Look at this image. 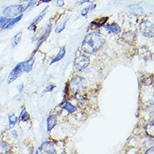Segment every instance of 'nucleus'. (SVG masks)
<instances>
[{
  "instance_id": "nucleus-29",
  "label": "nucleus",
  "mask_w": 154,
  "mask_h": 154,
  "mask_svg": "<svg viewBox=\"0 0 154 154\" xmlns=\"http://www.w3.org/2000/svg\"><path fill=\"white\" fill-rule=\"evenodd\" d=\"M95 1H98V0H82V2L80 3V4H85V3H93V2H95Z\"/></svg>"
},
{
  "instance_id": "nucleus-15",
  "label": "nucleus",
  "mask_w": 154,
  "mask_h": 154,
  "mask_svg": "<svg viewBox=\"0 0 154 154\" xmlns=\"http://www.w3.org/2000/svg\"><path fill=\"white\" fill-rule=\"evenodd\" d=\"M139 54H140V56L142 57V58L145 59V60H148L152 57L151 51L146 47H145V46L140 47V49H139Z\"/></svg>"
},
{
  "instance_id": "nucleus-25",
  "label": "nucleus",
  "mask_w": 154,
  "mask_h": 154,
  "mask_svg": "<svg viewBox=\"0 0 154 154\" xmlns=\"http://www.w3.org/2000/svg\"><path fill=\"white\" fill-rule=\"evenodd\" d=\"M67 20H68V18H67L65 20L63 21V22H62V23H61V24H60V25L56 28V29H55V32H56V33H61L63 30H64L65 27H66V25H67Z\"/></svg>"
},
{
  "instance_id": "nucleus-20",
  "label": "nucleus",
  "mask_w": 154,
  "mask_h": 154,
  "mask_svg": "<svg viewBox=\"0 0 154 154\" xmlns=\"http://www.w3.org/2000/svg\"><path fill=\"white\" fill-rule=\"evenodd\" d=\"M22 35H23V33L20 31V32L17 33L16 35L12 38V40H11V45H12V47H15V46L19 45V43L20 42L21 39H22Z\"/></svg>"
},
{
  "instance_id": "nucleus-10",
  "label": "nucleus",
  "mask_w": 154,
  "mask_h": 154,
  "mask_svg": "<svg viewBox=\"0 0 154 154\" xmlns=\"http://www.w3.org/2000/svg\"><path fill=\"white\" fill-rule=\"evenodd\" d=\"M109 18L107 16L101 17L100 19H96L94 21H92L90 23V26H92L94 29L96 28H100L101 26H104V24H106V22L108 21Z\"/></svg>"
},
{
  "instance_id": "nucleus-6",
  "label": "nucleus",
  "mask_w": 154,
  "mask_h": 154,
  "mask_svg": "<svg viewBox=\"0 0 154 154\" xmlns=\"http://www.w3.org/2000/svg\"><path fill=\"white\" fill-rule=\"evenodd\" d=\"M24 72V70H23V67H22V65H21V63H18L15 67L13 68V70L11 71V72L9 73L8 78V83L10 84L11 83H13L14 81H15Z\"/></svg>"
},
{
  "instance_id": "nucleus-21",
  "label": "nucleus",
  "mask_w": 154,
  "mask_h": 154,
  "mask_svg": "<svg viewBox=\"0 0 154 154\" xmlns=\"http://www.w3.org/2000/svg\"><path fill=\"white\" fill-rule=\"evenodd\" d=\"M96 8V4H91L90 5H88V7L86 8H84L83 9H82V11H81V15L83 17H86L87 16V14L89 12H92L94 8Z\"/></svg>"
},
{
  "instance_id": "nucleus-19",
  "label": "nucleus",
  "mask_w": 154,
  "mask_h": 154,
  "mask_svg": "<svg viewBox=\"0 0 154 154\" xmlns=\"http://www.w3.org/2000/svg\"><path fill=\"white\" fill-rule=\"evenodd\" d=\"M63 109H64L68 113H73L77 110V107L74 106L73 104H72L70 102H64V104H63Z\"/></svg>"
},
{
  "instance_id": "nucleus-17",
  "label": "nucleus",
  "mask_w": 154,
  "mask_h": 154,
  "mask_svg": "<svg viewBox=\"0 0 154 154\" xmlns=\"http://www.w3.org/2000/svg\"><path fill=\"white\" fill-rule=\"evenodd\" d=\"M22 18H23V14H20V15L15 17V18H12V20H10V22H9L8 25L5 26L4 29H12L13 27H14V26L16 25V24L19 22V21H20L21 20H22Z\"/></svg>"
},
{
  "instance_id": "nucleus-22",
  "label": "nucleus",
  "mask_w": 154,
  "mask_h": 154,
  "mask_svg": "<svg viewBox=\"0 0 154 154\" xmlns=\"http://www.w3.org/2000/svg\"><path fill=\"white\" fill-rule=\"evenodd\" d=\"M11 20H12V18H8L5 16L0 17V29H4L5 26L8 25Z\"/></svg>"
},
{
  "instance_id": "nucleus-5",
  "label": "nucleus",
  "mask_w": 154,
  "mask_h": 154,
  "mask_svg": "<svg viewBox=\"0 0 154 154\" xmlns=\"http://www.w3.org/2000/svg\"><path fill=\"white\" fill-rule=\"evenodd\" d=\"M83 79L79 76H76L70 81V91L73 94H76L81 89L84 88V85L83 84Z\"/></svg>"
},
{
  "instance_id": "nucleus-23",
  "label": "nucleus",
  "mask_w": 154,
  "mask_h": 154,
  "mask_svg": "<svg viewBox=\"0 0 154 154\" xmlns=\"http://www.w3.org/2000/svg\"><path fill=\"white\" fill-rule=\"evenodd\" d=\"M19 120V117L15 116L14 114H12L10 116H8V122H9V127L12 128L14 125H16L17 121Z\"/></svg>"
},
{
  "instance_id": "nucleus-31",
  "label": "nucleus",
  "mask_w": 154,
  "mask_h": 154,
  "mask_svg": "<svg viewBox=\"0 0 154 154\" xmlns=\"http://www.w3.org/2000/svg\"><path fill=\"white\" fill-rule=\"evenodd\" d=\"M153 150H154L153 146H152V147H151L150 149H148V150L146 151V152H145V153H146V154H149V153H153Z\"/></svg>"
},
{
  "instance_id": "nucleus-7",
  "label": "nucleus",
  "mask_w": 154,
  "mask_h": 154,
  "mask_svg": "<svg viewBox=\"0 0 154 154\" xmlns=\"http://www.w3.org/2000/svg\"><path fill=\"white\" fill-rule=\"evenodd\" d=\"M40 151L42 153L47 154H56L57 151L55 149L54 146L49 142H45L42 144V146L40 147Z\"/></svg>"
},
{
  "instance_id": "nucleus-1",
  "label": "nucleus",
  "mask_w": 154,
  "mask_h": 154,
  "mask_svg": "<svg viewBox=\"0 0 154 154\" xmlns=\"http://www.w3.org/2000/svg\"><path fill=\"white\" fill-rule=\"evenodd\" d=\"M104 44V39L100 33L92 32L84 37L81 45V49L85 53L93 54L100 50Z\"/></svg>"
},
{
  "instance_id": "nucleus-24",
  "label": "nucleus",
  "mask_w": 154,
  "mask_h": 154,
  "mask_svg": "<svg viewBox=\"0 0 154 154\" xmlns=\"http://www.w3.org/2000/svg\"><path fill=\"white\" fill-rule=\"evenodd\" d=\"M20 119L21 121H24V122L30 120V116L29 115V113L26 111V109H22L20 115Z\"/></svg>"
},
{
  "instance_id": "nucleus-32",
  "label": "nucleus",
  "mask_w": 154,
  "mask_h": 154,
  "mask_svg": "<svg viewBox=\"0 0 154 154\" xmlns=\"http://www.w3.org/2000/svg\"><path fill=\"white\" fill-rule=\"evenodd\" d=\"M51 0H41L39 3L41 4V3H49V2H51Z\"/></svg>"
},
{
  "instance_id": "nucleus-34",
  "label": "nucleus",
  "mask_w": 154,
  "mask_h": 154,
  "mask_svg": "<svg viewBox=\"0 0 154 154\" xmlns=\"http://www.w3.org/2000/svg\"><path fill=\"white\" fill-rule=\"evenodd\" d=\"M35 1H36V0H35Z\"/></svg>"
},
{
  "instance_id": "nucleus-14",
  "label": "nucleus",
  "mask_w": 154,
  "mask_h": 154,
  "mask_svg": "<svg viewBox=\"0 0 154 154\" xmlns=\"http://www.w3.org/2000/svg\"><path fill=\"white\" fill-rule=\"evenodd\" d=\"M48 8H49V7H48V6H46V8H45V9H43L42 12L40 13L37 16H36V18L32 21V23L30 24L29 26H36V25H37L38 23H39L41 20H42V19L45 17V15L46 14V13L48 12Z\"/></svg>"
},
{
  "instance_id": "nucleus-13",
  "label": "nucleus",
  "mask_w": 154,
  "mask_h": 154,
  "mask_svg": "<svg viewBox=\"0 0 154 154\" xmlns=\"http://www.w3.org/2000/svg\"><path fill=\"white\" fill-rule=\"evenodd\" d=\"M104 29H106L109 32H112L114 34H119L121 32V28L120 25L116 24V23H113V24H109V25H104Z\"/></svg>"
},
{
  "instance_id": "nucleus-18",
  "label": "nucleus",
  "mask_w": 154,
  "mask_h": 154,
  "mask_svg": "<svg viewBox=\"0 0 154 154\" xmlns=\"http://www.w3.org/2000/svg\"><path fill=\"white\" fill-rule=\"evenodd\" d=\"M10 152V145L4 141H0V153H8Z\"/></svg>"
},
{
  "instance_id": "nucleus-28",
  "label": "nucleus",
  "mask_w": 154,
  "mask_h": 154,
  "mask_svg": "<svg viewBox=\"0 0 154 154\" xmlns=\"http://www.w3.org/2000/svg\"><path fill=\"white\" fill-rule=\"evenodd\" d=\"M65 4L64 3V0H56V5L58 6V7H62Z\"/></svg>"
},
{
  "instance_id": "nucleus-30",
  "label": "nucleus",
  "mask_w": 154,
  "mask_h": 154,
  "mask_svg": "<svg viewBox=\"0 0 154 154\" xmlns=\"http://www.w3.org/2000/svg\"><path fill=\"white\" fill-rule=\"evenodd\" d=\"M24 88H25V86H24V84H21V85H20V86L18 87V91L20 92V93H21V92L24 90Z\"/></svg>"
},
{
  "instance_id": "nucleus-9",
  "label": "nucleus",
  "mask_w": 154,
  "mask_h": 154,
  "mask_svg": "<svg viewBox=\"0 0 154 154\" xmlns=\"http://www.w3.org/2000/svg\"><path fill=\"white\" fill-rule=\"evenodd\" d=\"M128 10L129 12L133 14L135 16H141L144 14V9L141 6H139L137 4H131L128 6Z\"/></svg>"
},
{
  "instance_id": "nucleus-27",
  "label": "nucleus",
  "mask_w": 154,
  "mask_h": 154,
  "mask_svg": "<svg viewBox=\"0 0 154 154\" xmlns=\"http://www.w3.org/2000/svg\"><path fill=\"white\" fill-rule=\"evenodd\" d=\"M55 88H56V85H55V84H53V83H50V84H48L47 87L43 90L42 94H46V93H49V92L53 91V89H54Z\"/></svg>"
},
{
  "instance_id": "nucleus-4",
  "label": "nucleus",
  "mask_w": 154,
  "mask_h": 154,
  "mask_svg": "<svg viewBox=\"0 0 154 154\" xmlns=\"http://www.w3.org/2000/svg\"><path fill=\"white\" fill-rule=\"evenodd\" d=\"M90 59L85 55L81 54L77 57L74 60V67L79 71H83L89 65Z\"/></svg>"
},
{
  "instance_id": "nucleus-33",
  "label": "nucleus",
  "mask_w": 154,
  "mask_h": 154,
  "mask_svg": "<svg viewBox=\"0 0 154 154\" xmlns=\"http://www.w3.org/2000/svg\"><path fill=\"white\" fill-rule=\"evenodd\" d=\"M20 2H27V1H29V0H19Z\"/></svg>"
},
{
  "instance_id": "nucleus-3",
  "label": "nucleus",
  "mask_w": 154,
  "mask_h": 154,
  "mask_svg": "<svg viewBox=\"0 0 154 154\" xmlns=\"http://www.w3.org/2000/svg\"><path fill=\"white\" fill-rule=\"evenodd\" d=\"M141 33L147 38H152L154 35L153 24L149 20H143L139 25Z\"/></svg>"
},
{
  "instance_id": "nucleus-12",
  "label": "nucleus",
  "mask_w": 154,
  "mask_h": 154,
  "mask_svg": "<svg viewBox=\"0 0 154 154\" xmlns=\"http://www.w3.org/2000/svg\"><path fill=\"white\" fill-rule=\"evenodd\" d=\"M57 122V116L54 115L49 116L47 120H46V128H47V131H51V130L54 128Z\"/></svg>"
},
{
  "instance_id": "nucleus-26",
  "label": "nucleus",
  "mask_w": 154,
  "mask_h": 154,
  "mask_svg": "<svg viewBox=\"0 0 154 154\" xmlns=\"http://www.w3.org/2000/svg\"><path fill=\"white\" fill-rule=\"evenodd\" d=\"M146 131L147 133L149 134L150 136L153 137V121H152L150 124L146 126Z\"/></svg>"
},
{
  "instance_id": "nucleus-8",
  "label": "nucleus",
  "mask_w": 154,
  "mask_h": 154,
  "mask_svg": "<svg viewBox=\"0 0 154 154\" xmlns=\"http://www.w3.org/2000/svg\"><path fill=\"white\" fill-rule=\"evenodd\" d=\"M122 38L126 43H128L130 45H133L136 42V39H137V35L133 31L129 30V31H125L122 34Z\"/></svg>"
},
{
  "instance_id": "nucleus-11",
  "label": "nucleus",
  "mask_w": 154,
  "mask_h": 154,
  "mask_svg": "<svg viewBox=\"0 0 154 154\" xmlns=\"http://www.w3.org/2000/svg\"><path fill=\"white\" fill-rule=\"evenodd\" d=\"M34 63H35V58L34 57L28 59L25 62H22L21 65H22V67H23L24 72H29L31 71L32 68H33Z\"/></svg>"
},
{
  "instance_id": "nucleus-2",
  "label": "nucleus",
  "mask_w": 154,
  "mask_h": 154,
  "mask_svg": "<svg viewBox=\"0 0 154 154\" xmlns=\"http://www.w3.org/2000/svg\"><path fill=\"white\" fill-rule=\"evenodd\" d=\"M25 8L22 4H11L3 9V15L8 18H15L25 12Z\"/></svg>"
},
{
  "instance_id": "nucleus-16",
  "label": "nucleus",
  "mask_w": 154,
  "mask_h": 154,
  "mask_svg": "<svg viewBox=\"0 0 154 154\" xmlns=\"http://www.w3.org/2000/svg\"><path fill=\"white\" fill-rule=\"evenodd\" d=\"M65 54H66V48H65V46H64V47H62V48L59 50L57 55L54 58H53V60L51 62L50 64H53V63H57L59 61H61V60L65 57Z\"/></svg>"
}]
</instances>
